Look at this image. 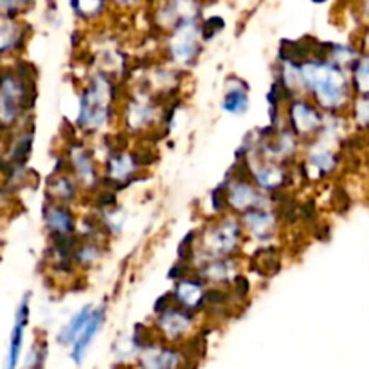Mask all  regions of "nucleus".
Listing matches in <instances>:
<instances>
[{"mask_svg":"<svg viewBox=\"0 0 369 369\" xmlns=\"http://www.w3.org/2000/svg\"><path fill=\"white\" fill-rule=\"evenodd\" d=\"M29 321V305L28 298L18 305L15 317V328H13L11 335V348H9V361H8V369H15L16 362H18V355H20L22 348V339H24V328Z\"/></svg>","mask_w":369,"mask_h":369,"instance_id":"nucleus-1","label":"nucleus"},{"mask_svg":"<svg viewBox=\"0 0 369 369\" xmlns=\"http://www.w3.org/2000/svg\"><path fill=\"white\" fill-rule=\"evenodd\" d=\"M101 322H103V310H98L95 314H92L88 324L85 326V329L81 332V335L78 337V341L74 342V348H72V361H74L76 364H80L81 362V358H83L88 344H90L92 339L95 337V334H98V329H100Z\"/></svg>","mask_w":369,"mask_h":369,"instance_id":"nucleus-2","label":"nucleus"},{"mask_svg":"<svg viewBox=\"0 0 369 369\" xmlns=\"http://www.w3.org/2000/svg\"><path fill=\"white\" fill-rule=\"evenodd\" d=\"M189 315L182 314V312H179V310H168V312H164L163 315H160V328H163V332L166 335H170V337H179V335H182L184 332H186L187 328H189Z\"/></svg>","mask_w":369,"mask_h":369,"instance_id":"nucleus-3","label":"nucleus"},{"mask_svg":"<svg viewBox=\"0 0 369 369\" xmlns=\"http://www.w3.org/2000/svg\"><path fill=\"white\" fill-rule=\"evenodd\" d=\"M90 317H92V308L90 306H85L80 314L76 315V317H72V321L62 329V334L58 335V341H60L62 344H71L72 341H78V337L81 335L85 326L88 324Z\"/></svg>","mask_w":369,"mask_h":369,"instance_id":"nucleus-4","label":"nucleus"},{"mask_svg":"<svg viewBox=\"0 0 369 369\" xmlns=\"http://www.w3.org/2000/svg\"><path fill=\"white\" fill-rule=\"evenodd\" d=\"M45 218L51 229H54L56 233L60 235H69L72 233V227H74V220H72L71 213L65 211L64 207H51V209L45 213Z\"/></svg>","mask_w":369,"mask_h":369,"instance_id":"nucleus-5","label":"nucleus"},{"mask_svg":"<svg viewBox=\"0 0 369 369\" xmlns=\"http://www.w3.org/2000/svg\"><path fill=\"white\" fill-rule=\"evenodd\" d=\"M177 299H179L180 305L184 306H199V303L204 301V292L202 286L199 283L193 281H182L179 286H177V292H175Z\"/></svg>","mask_w":369,"mask_h":369,"instance_id":"nucleus-6","label":"nucleus"},{"mask_svg":"<svg viewBox=\"0 0 369 369\" xmlns=\"http://www.w3.org/2000/svg\"><path fill=\"white\" fill-rule=\"evenodd\" d=\"M223 108L233 114H242L243 110H247V92L243 88H230Z\"/></svg>","mask_w":369,"mask_h":369,"instance_id":"nucleus-7","label":"nucleus"},{"mask_svg":"<svg viewBox=\"0 0 369 369\" xmlns=\"http://www.w3.org/2000/svg\"><path fill=\"white\" fill-rule=\"evenodd\" d=\"M242 200H245V206H250L252 200H254V191L250 189L245 184H238L233 189V195H229V202L236 204V206H243Z\"/></svg>","mask_w":369,"mask_h":369,"instance_id":"nucleus-8","label":"nucleus"},{"mask_svg":"<svg viewBox=\"0 0 369 369\" xmlns=\"http://www.w3.org/2000/svg\"><path fill=\"white\" fill-rule=\"evenodd\" d=\"M270 223H272V220H270V216L265 215V213H252V215H247V226H249V229L252 230V233H263V230L269 229Z\"/></svg>","mask_w":369,"mask_h":369,"instance_id":"nucleus-9","label":"nucleus"},{"mask_svg":"<svg viewBox=\"0 0 369 369\" xmlns=\"http://www.w3.org/2000/svg\"><path fill=\"white\" fill-rule=\"evenodd\" d=\"M29 151H31V135H24L13 150V163H24Z\"/></svg>","mask_w":369,"mask_h":369,"instance_id":"nucleus-10","label":"nucleus"},{"mask_svg":"<svg viewBox=\"0 0 369 369\" xmlns=\"http://www.w3.org/2000/svg\"><path fill=\"white\" fill-rule=\"evenodd\" d=\"M357 85L362 92H369V62L364 60L357 69Z\"/></svg>","mask_w":369,"mask_h":369,"instance_id":"nucleus-11","label":"nucleus"},{"mask_svg":"<svg viewBox=\"0 0 369 369\" xmlns=\"http://www.w3.org/2000/svg\"><path fill=\"white\" fill-rule=\"evenodd\" d=\"M222 28H223L222 18H216V16H213V18H209V20L204 24V28H202L204 38H211V36L215 35V33H218Z\"/></svg>","mask_w":369,"mask_h":369,"instance_id":"nucleus-12","label":"nucleus"},{"mask_svg":"<svg viewBox=\"0 0 369 369\" xmlns=\"http://www.w3.org/2000/svg\"><path fill=\"white\" fill-rule=\"evenodd\" d=\"M236 290H238V294L240 295H245L247 292H249V281H247L245 278H243V276H238V278H236Z\"/></svg>","mask_w":369,"mask_h":369,"instance_id":"nucleus-13","label":"nucleus"},{"mask_svg":"<svg viewBox=\"0 0 369 369\" xmlns=\"http://www.w3.org/2000/svg\"><path fill=\"white\" fill-rule=\"evenodd\" d=\"M168 299H171V294H166V295H163V298L159 299V301H157V305H155V312H163L164 308H168Z\"/></svg>","mask_w":369,"mask_h":369,"instance_id":"nucleus-14","label":"nucleus"}]
</instances>
